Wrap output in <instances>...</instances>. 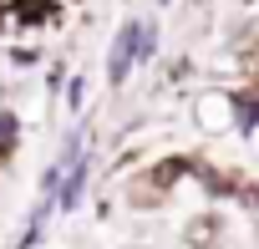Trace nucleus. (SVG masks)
<instances>
[{
  "instance_id": "obj_8",
  "label": "nucleus",
  "mask_w": 259,
  "mask_h": 249,
  "mask_svg": "<svg viewBox=\"0 0 259 249\" xmlns=\"http://www.w3.org/2000/svg\"><path fill=\"white\" fill-rule=\"evenodd\" d=\"M11 6H26V0H11Z\"/></svg>"
},
{
  "instance_id": "obj_5",
  "label": "nucleus",
  "mask_w": 259,
  "mask_h": 249,
  "mask_svg": "<svg viewBox=\"0 0 259 249\" xmlns=\"http://www.w3.org/2000/svg\"><path fill=\"white\" fill-rule=\"evenodd\" d=\"M81 102H87V76L76 71V76L66 81V107H71V112H81Z\"/></svg>"
},
{
  "instance_id": "obj_2",
  "label": "nucleus",
  "mask_w": 259,
  "mask_h": 249,
  "mask_svg": "<svg viewBox=\"0 0 259 249\" xmlns=\"http://www.w3.org/2000/svg\"><path fill=\"white\" fill-rule=\"evenodd\" d=\"M133 66H143V21H122L112 46H107V87L122 92L127 76H133Z\"/></svg>"
},
{
  "instance_id": "obj_1",
  "label": "nucleus",
  "mask_w": 259,
  "mask_h": 249,
  "mask_svg": "<svg viewBox=\"0 0 259 249\" xmlns=\"http://www.w3.org/2000/svg\"><path fill=\"white\" fill-rule=\"evenodd\" d=\"M193 128L203 138H234L239 133V97H234V87H203L193 97Z\"/></svg>"
},
{
  "instance_id": "obj_6",
  "label": "nucleus",
  "mask_w": 259,
  "mask_h": 249,
  "mask_svg": "<svg viewBox=\"0 0 259 249\" xmlns=\"http://www.w3.org/2000/svg\"><path fill=\"white\" fill-rule=\"evenodd\" d=\"M153 56H158V26L143 21V61H153Z\"/></svg>"
},
{
  "instance_id": "obj_7",
  "label": "nucleus",
  "mask_w": 259,
  "mask_h": 249,
  "mask_svg": "<svg viewBox=\"0 0 259 249\" xmlns=\"http://www.w3.org/2000/svg\"><path fill=\"white\" fill-rule=\"evenodd\" d=\"M61 81H66V66H51V71H46V92H56Z\"/></svg>"
},
{
  "instance_id": "obj_4",
  "label": "nucleus",
  "mask_w": 259,
  "mask_h": 249,
  "mask_svg": "<svg viewBox=\"0 0 259 249\" xmlns=\"http://www.w3.org/2000/svg\"><path fill=\"white\" fill-rule=\"evenodd\" d=\"M16 143H21V117L11 107H0V163L16 153Z\"/></svg>"
},
{
  "instance_id": "obj_3",
  "label": "nucleus",
  "mask_w": 259,
  "mask_h": 249,
  "mask_svg": "<svg viewBox=\"0 0 259 249\" xmlns=\"http://www.w3.org/2000/svg\"><path fill=\"white\" fill-rule=\"evenodd\" d=\"M219 239H224V219L208 214V209H198V214L188 219V244H193V249H213Z\"/></svg>"
}]
</instances>
